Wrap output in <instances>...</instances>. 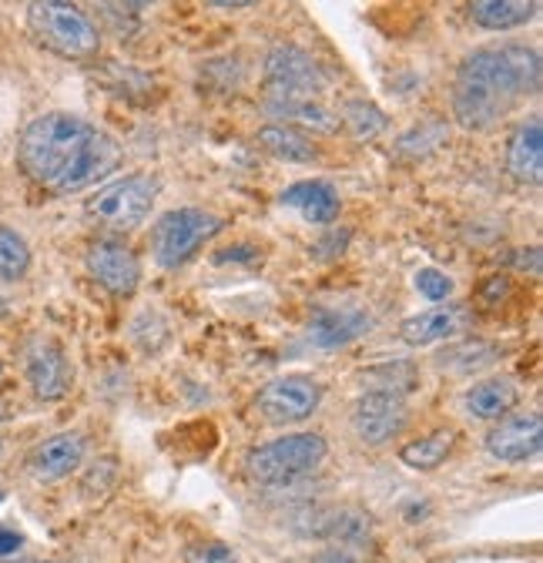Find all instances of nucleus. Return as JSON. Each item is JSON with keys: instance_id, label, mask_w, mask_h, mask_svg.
<instances>
[{"instance_id": "24", "label": "nucleus", "mask_w": 543, "mask_h": 563, "mask_svg": "<svg viewBox=\"0 0 543 563\" xmlns=\"http://www.w3.org/2000/svg\"><path fill=\"white\" fill-rule=\"evenodd\" d=\"M27 268H31V249H27V242L14 229L0 225V278H4V282H18V278L27 275Z\"/></svg>"}, {"instance_id": "27", "label": "nucleus", "mask_w": 543, "mask_h": 563, "mask_svg": "<svg viewBox=\"0 0 543 563\" xmlns=\"http://www.w3.org/2000/svg\"><path fill=\"white\" fill-rule=\"evenodd\" d=\"M450 131L433 118V121H423L420 128H413L410 134H402L399 137V152L402 155H430L433 148H440L443 145V137H446Z\"/></svg>"}, {"instance_id": "23", "label": "nucleus", "mask_w": 543, "mask_h": 563, "mask_svg": "<svg viewBox=\"0 0 543 563\" xmlns=\"http://www.w3.org/2000/svg\"><path fill=\"white\" fill-rule=\"evenodd\" d=\"M497 360V349L490 342H459V345H450L443 349L436 363L440 369H450V373H473V369H484Z\"/></svg>"}, {"instance_id": "11", "label": "nucleus", "mask_w": 543, "mask_h": 563, "mask_svg": "<svg viewBox=\"0 0 543 563\" xmlns=\"http://www.w3.org/2000/svg\"><path fill=\"white\" fill-rule=\"evenodd\" d=\"M540 443H543V419L536 412L507 416L487 437V450L503 463H520V460L536 456Z\"/></svg>"}, {"instance_id": "28", "label": "nucleus", "mask_w": 543, "mask_h": 563, "mask_svg": "<svg viewBox=\"0 0 543 563\" xmlns=\"http://www.w3.org/2000/svg\"><path fill=\"white\" fill-rule=\"evenodd\" d=\"M417 289H420V296L440 302V299H446L453 292V278L446 272H440V268H420L417 272Z\"/></svg>"}, {"instance_id": "16", "label": "nucleus", "mask_w": 543, "mask_h": 563, "mask_svg": "<svg viewBox=\"0 0 543 563\" xmlns=\"http://www.w3.org/2000/svg\"><path fill=\"white\" fill-rule=\"evenodd\" d=\"M282 205L302 211V219L312 225H329L339 216V195L325 181H299L282 191Z\"/></svg>"}, {"instance_id": "32", "label": "nucleus", "mask_w": 543, "mask_h": 563, "mask_svg": "<svg viewBox=\"0 0 543 563\" xmlns=\"http://www.w3.org/2000/svg\"><path fill=\"white\" fill-rule=\"evenodd\" d=\"M4 563H54V560H4Z\"/></svg>"}, {"instance_id": "31", "label": "nucleus", "mask_w": 543, "mask_h": 563, "mask_svg": "<svg viewBox=\"0 0 543 563\" xmlns=\"http://www.w3.org/2000/svg\"><path fill=\"white\" fill-rule=\"evenodd\" d=\"M21 533H14V530H0V556H11L14 550H21Z\"/></svg>"}, {"instance_id": "9", "label": "nucleus", "mask_w": 543, "mask_h": 563, "mask_svg": "<svg viewBox=\"0 0 543 563\" xmlns=\"http://www.w3.org/2000/svg\"><path fill=\"white\" fill-rule=\"evenodd\" d=\"M406 422H410V409L399 396H386V393H366L359 396L356 409H353V430L366 446H386L392 443Z\"/></svg>"}, {"instance_id": "13", "label": "nucleus", "mask_w": 543, "mask_h": 563, "mask_svg": "<svg viewBox=\"0 0 543 563\" xmlns=\"http://www.w3.org/2000/svg\"><path fill=\"white\" fill-rule=\"evenodd\" d=\"M85 460V437L81 433H57L47 437L34 456H31V473L41 483H57L64 476H71Z\"/></svg>"}, {"instance_id": "7", "label": "nucleus", "mask_w": 543, "mask_h": 563, "mask_svg": "<svg viewBox=\"0 0 543 563\" xmlns=\"http://www.w3.org/2000/svg\"><path fill=\"white\" fill-rule=\"evenodd\" d=\"M258 412L272 427H289V422L309 419L322 402V386L312 376H279L262 386L258 393Z\"/></svg>"}, {"instance_id": "2", "label": "nucleus", "mask_w": 543, "mask_h": 563, "mask_svg": "<svg viewBox=\"0 0 543 563\" xmlns=\"http://www.w3.org/2000/svg\"><path fill=\"white\" fill-rule=\"evenodd\" d=\"M540 91V54L523 44L473 51L453 85V114L466 131H487Z\"/></svg>"}, {"instance_id": "14", "label": "nucleus", "mask_w": 543, "mask_h": 563, "mask_svg": "<svg viewBox=\"0 0 543 563\" xmlns=\"http://www.w3.org/2000/svg\"><path fill=\"white\" fill-rule=\"evenodd\" d=\"M507 172L523 185H540L543 181V124H540V118H527L510 134Z\"/></svg>"}, {"instance_id": "6", "label": "nucleus", "mask_w": 543, "mask_h": 563, "mask_svg": "<svg viewBox=\"0 0 543 563\" xmlns=\"http://www.w3.org/2000/svg\"><path fill=\"white\" fill-rule=\"evenodd\" d=\"M222 219L212 216L206 208H175L155 222L152 229V255L162 268H178L185 265L201 242H209L212 235L222 232Z\"/></svg>"}, {"instance_id": "5", "label": "nucleus", "mask_w": 543, "mask_h": 563, "mask_svg": "<svg viewBox=\"0 0 543 563\" xmlns=\"http://www.w3.org/2000/svg\"><path fill=\"white\" fill-rule=\"evenodd\" d=\"M325 460V440L319 433H292L255 446L245 460L248 476L262 486H282L296 476H306Z\"/></svg>"}, {"instance_id": "30", "label": "nucleus", "mask_w": 543, "mask_h": 563, "mask_svg": "<svg viewBox=\"0 0 543 563\" xmlns=\"http://www.w3.org/2000/svg\"><path fill=\"white\" fill-rule=\"evenodd\" d=\"M312 563H356V556L350 550H322V553H315Z\"/></svg>"}, {"instance_id": "3", "label": "nucleus", "mask_w": 543, "mask_h": 563, "mask_svg": "<svg viewBox=\"0 0 543 563\" xmlns=\"http://www.w3.org/2000/svg\"><path fill=\"white\" fill-rule=\"evenodd\" d=\"M27 31L41 47L71 60L95 57L101 47V34L91 18L81 8L57 4V0H41V4L27 8Z\"/></svg>"}, {"instance_id": "19", "label": "nucleus", "mask_w": 543, "mask_h": 563, "mask_svg": "<svg viewBox=\"0 0 543 563\" xmlns=\"http://www.w3.org/2000/svg\"><path fill=\"white\" fill-rule=\"evenodd\" d=\"M459 322H463L459 309H430V312H420V316L406 319L399 325V335L410 345H430V342L450 339L459 329Z\"/></svg>"}, {"instance_id": "25", "label": "nucleus", "mask_w": 543, "mask_h": 563, "mask_svg": "<svg viewBox=\"0 0 543 563\" xmlns=\"http://www.w3.org/2000/svg\"><path fill=\"white\" fill-rule=\"evenodd\" d=\"M343 121L353 131V137H359V141H369L386 131V114L373 101H350L343 111Z\"/></svg>"}, {"instance_id": "15", "label": "nucleus", "mask_w": 543, "mask_h": 563, "mask_svg": "<svg viewBox=\"0 0 543 563\" xmlns=\"http://www.w3.org/2000/svg\"><path fill=\"white\" fill-rule=\"evenodd\" d=\"M373 319L363 309H319L309 322V342L319 349H339L359 339Z\"/></svg>"}, {"instance_id": "1", "label": "nucleus", "mask_w": 543, "mask_h": 563, "mask_svg": "<svg viewBox=\"0 0 543 563\" xmlns=\"http://www.w3.org/2000/svg\"><path fill=\"white\" fill-rule=\"evenodd\" d=\"M21 172L47 191H81L121 165L118 141L78 114L34 118L18 141Z\"/></svg>"}, {"instance_id": "22", "label": "nucleus", "mask_w": 543, "mask_h": 563, "mask_svg": "<svg viewBox=\"0 0 543 563\" xmlns=\"http://www.w3.org/2000/svg\"><path fill=\"white\" fill-rule=\"evenodd\" d=\"M453 440H456V433L436 430V433H430V437H423V440H417V443H406L399 456H402L406 466H413V470H436V466L450 456Z\"/></svg>"}, {"instance_id": "8", "label": "nucleus", "mask_w": 543, "mask_h": 563, "mask_svg": "<svg viewBox=\"0 0 543 563\" xmlns=\"http://www.w3.org/2000/svg\"><path fill=\"white\" fill-rule=\"evenodd\" d=\"M265 78L268 98H315L325 88L319 64L292 44L272 47L265 60Z\"/></svg>"}, {"instance_id": "29", "label": "nucleus", "mask_w": 543, "mask_h": 563, "mask_svg": "<svg viewBox=\"0 0 543 563\" xmlns=\"http://www.w3.org/2000/svg\"><path fill=\"white\" fill-rule=\"evenodd\" d=\"M188 563H239V556L225 543H201L188 550Z\"/></svg>"}, {"instance_id": "34", "label": "nucleus", "mask_w": 543, "mask_h": 563, "mask_svg": "<svg viewBox=\"0 0 543 563\" xmlns=\"http://www.w3.org/2000/svg\"><path fill=\"white\" fill-rule=\"evenodd\" d=\"M0 373H4V366H0Z\"/></svg>"}, {"instance_id": "12", "label": "nucleus", "mask_w": 543, "mask_h": 563, "mask_svg": "<svg viewBox=\"0 0 543 563\" xmlns=\"http://www.w3.org/2000/svg\"><path fill=\"white\" fill-rule=\"evenodd\" d=\"M27 379L41 399H60L71 389V363H67L64 349L51 339H37L27 349Z\"/></svg>"}, {"instance_id": "21", "label": "nucleus", "mask_w": 543, "mask_h": 563, "mask_svg": "<svg viewBox=\"0 0 543 563\" xmlns=\"http://www.w3.org/2000/svg\"><path fill=\"white\" fill-rule=\"evenodd\" d=\"M265 111H268L272 118H286V121H299V124H306V128H315V131H322V134H332V131L339 128L335 114L325 111V108H322L319 101H312V98H268V101H265Z\"/></svg>"}, {"instance_id": "20", "label": "nucleus", "mask_w": 543, "mask_h": 563, "mask_svg": "<svg viewBox=\"0 0 543 563\" xmlns=\"http://www.w3.org/2000/svg\"><path fill=\"white\" fill-rule=\"evenodd\" d=\"M517 406V386L510 379H487L466 393V409L477 419H500Z\"/></svg>"}, {"instance_id": "10", "label": "nucleus", "mask_w": 543, "mask_h": 563, "mask_svg": "<svg viewBox=\"0 0 543 563\" xmlns=\"http://www.w3.org/2000/svg\"><path fill=\"white\" fill-rule=\"evenodd\" d=\"M88 268L98 278V286L108 289L111 296H134L142 282V265L134 258V252L128 245H121L118 239H98L88 249Z\"/></svg>"}, {"instance_id": "17", "label": "nucleus", "mask_w": 543, "mask_h": 563, "mask_svg": "<svg viewBox=\"0 0 543 563\" xmlns=\"http://www.w3.org/2000/svg\"><path fill=\"white\" fill-rule=\"evenodd\" d=\"M258 145L272 155V158H282V162H292V165H309L315 162V148H312V141L289 128V124H265L258 128Z\"/></svg>"}, {"instance_id": "18", "label": "nucleus", "mask_w": 543, "mask_h": 563, "mask_svg": "<svg viewBox=\"0 0 543 563\" xmlns=\"http://www.w3.org/2000/svg\"><path fill=\"white\" fill-rule=\"evenodd\" d=\"M540 11V4H527V0H477V4H469V14L480 27L487 31H510V27H520L527 21H533Z\"/></svg>"}, {"instance_id": "26", "label": "nucleus", "mask_w": 543, "mask_h": 563, "mask_svg": "<svg viewBox=\"0 0 543 563\" xmlns=\"http://www.w3.org/2000/svg\"><path fill=\"white\" fill-rule=\"evenodd\" d=\"M366 379H369V393H386V396H399V399H402V393H410L417 386V373H413V366H406V363L379 366Z\"/></svg>"}, {"instance_id": "4", "label": "nucleus", "mask_w": 543, "mask_h": 563, "mask_svg": "<svg viewBox=\"0 0 543 563\" xmlns=\"http://www.w3.org/2000/svg\"><path fill=\"white\" fill-rule=\"evenodd\" d=\"M158 188L162 185L155 175H128L95 191L85 205V216L104 225L108 232H131L148 219Z\"/></svg>"}, {"instance_id": "33", "label": "nucleus", "mask_w": 543, "mask_h": 563, "mask_svg": "<svg viewBox=\"0 0 543 563\" xmlns=\"http://www.w3.org/2000/svg\"><path fill=\"white\" fill-rule=\"evenodd\" d=\"M0 500H4V489H0Z\"/></svg>"}]
</instances>
